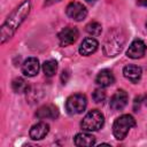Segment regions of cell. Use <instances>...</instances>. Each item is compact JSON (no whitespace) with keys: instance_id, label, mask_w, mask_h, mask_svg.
Segmentation results:
<instances>
[{"instance_id":"obj_1","label":"cell","mask_w":147,"mask_h":147,"mask_svg":"<svg viewBox=\"0 0 147 147\" xmlns=\"http://www.w3.org/2000/svg\"><path fill=\"white\" fill-rule=\"evenodd\" d=\"M31 10V1L24 0L22 1L6 18L0 30V42L5 44L8 41L21 26V24L25 21Z\"/></svg>"},{"instance_id":"obj_2","label":"cell","mask_w":147,"mask_h":147,"mask_svg":"<svg viewBox=\"0 0 147 147\" xmlns=\"http://www.w3.org/2000/svg\"><path fill=\"white\" fill-rule=\"evenodd\" d=\"M125 45V34L121 29L110 30L103 41L102 49L106 56L114 57L118 55Z\"/></svg>"},{"instance_id":"obj_3","label":"cell","mask_w":147,"mask_h":147,"mask_svg":"<svg viewBox=\"0 0 147 147\" xmlns=\"http://www.w3.org/2000/svg\"><path fill=\"white\" fill-rule=\"evenodd\" d=\"M134 125H136V119L131 115L129 114L122 115L117 117L113 124V134L117 140H123Z\"/></svg>"},{"instance_id":"obj_4","label":"cell","mask_w":147,"mask_h":147,"mask_svg":"<svg viewBox=\"0 0 147 147\" xmlns=\"http://www.w3.org/2000/svg\"><path fill=\"white\" fill-rule=\"evenodd\" d=\"M103 124L105 116L98 109L90 110L80 122V126L85 131H98L103 126Z\"/></svg>"},{"instance_id":"obj_5","label":"cell","mask_w":147,"mask_h":147,"mask_svg":"<svg viewBox=\"0 0 147 147\" xmlns=\"http://www.w3.org/2000/svg\"><path fill=\"white\" fill-rule=\"evenodd\" d=\"M87 106V99L82 93H76L70 95L65 101V109L67 113L70 115H78L82 114Z\"/></svg>"},{"instance_id":"obj_6","label":"cell","mask_w":147,"mask_h":147,"mask_svg":"<svg viewBox=\"0 0 147 147\" xmlns=\"http://www.w3.org/2000/svg\"><path fill=\"white\" fill-rule=\"evenodd\" d=\"M65 14L69 18L80 22L87 16V9L83 3L78 2V1H72L67 6Z\"/></svg>"},{"instance_id":"obj_7","label":"cell","mask_w":147,"mask_h":147,"mask_svg":"<svg viewBox=\"0 0 147 147\" xmlns=\"http://www.w3.org/2000/svg\"><path fill=\"white\" fill-rule=\"evenodd\" d=\"M79 37V32L78 30L74 26H67L64 29H62L59 34H57V38H59V44L61 47H65V46H69V45H72Z\"/></svg>"},{"instance_id":"obj_8","label":"cell","mask_w":147,"mask_h":147,"mask_svg":"<svg viewBox=\"0 0 147 147\" xmlns=\"http://www.w3.org/2000/svg\"><path fill=\"white\" fill-rule=\"evenodd\" d=\"M129 101V95L124 90H117L110 98L109 106L113 110H122Z\"/></svg>"},{"instance_id":"obj_9","label":"cell","mask_w":147,"mask_h":147,"mask_svg":"<svg viewBox=\"0 0 147 147\" xmlns=\"http://www.w3.org/2000/svg\"><path fill=\"white\" fill-rule=\"evenodd\" d=\"M146 53V45L141 39H134L127 51H126V56L130 59H140L145 55Z\"/></svg>"},{"instance_id":"obj_10","label":"cell","mask_w":147,"mask_h":147,"mask_svg":"<svg viewBox=\"0 0 147 147\" xmlns=\"http://www.w3.org/2000/svg\"><path fill=\"white\" fill-rule=\"evenodd\" d=\"M39 70L40 64L38 59L36 57H28L22 64V72L26 77H34L36 75H38Z\"/></svg>"},{"instance_id":"obj_11","label":"cell","mask_w":147,"mask_h":147,"mask_svg":"<svg viewBox=\"0 0 147 147\" xmlns=\"http://www.w3.org/2000/svg\"><path fill=\"white\" fill-rule=\"evenodd\" d=\"M39 119H55L59 117V109L54 105H44L36 111Z\"/></svg>"},{"instance_id":"obj_12","label":"cell","mask_w":147,"mask_h":147,"mask_svg":"<svg viewBox=\"0 0 147 147\" xmlns=\"http://www.w3.org/2000/svg\"><path fill=\"white\" fill-rule=\"evenodd\" d=\"M99 47V42L95 38H92V37H87L85 38L80 46H79V54L80 55H84V56H90L91 54L95 53L96 49Z\"/></svg>"},{"instance_id":"obj_13","label":"cell","mask_w":147,"mask_h":147,"mask_svg":"<svg viewBox=\"0 0 147 147\" xmlns=\"http://www.w3.org/2000/svg\"><path fill=\"white\" fill-rule=\"evenodd\" d=\"M48 132H49V125L46 122H39L30 129L29 134L32 140H41L48 134Z\"/></svg>"},{"instance_id":"obj_14","label":"cell","mask_w":147,"mask_h":147,"mask_svg":"<svg viewBox=\"0 0 147 147\" xmlns=\"http://www.w3.org/2000/svg\"><path fill=\"white\" fill-rule=\"evenodd\" d=\"M123 75L126 79H129L132 83H138L141 78L142 70L140 67L134 64H127L123 68Z\"/></svg>"},{"instance_id":"obj_15","label":"cell","mask_w":147,"mask_h":147,"mask_svg":"<svg viewBox=\"0 0 147 147\" xmlns=\"http://www.w3.org/2000/svg\"><path fill=\"white\" fill-rule=\"evenodd\" d=\"M95 83L100 87H107V86H110V85H113L115 83V77H114V75H113V72L110 70L103 69L96 75Z\"/></svg>"},{"instance_id":"obj_16","label":"cell","mask_w":147,"mask_h":147,"mask_svg":"<svg viewBox=\"0 0 147 147\" xmlns=\"http://www.w3.org/2000/svg\"><path fill=\"white\" fill-rule=\"evenodd\" d=\"M74 142L76 146H93L95 144V137L88 132H79L75 136Z\"/></svg>"},{"instance_id":"obj_17","label":"cell","mask_w":147,"mask_h":147,"mask_svg":"<svg viewBox=\"0 0 147 147\" xmlns=\"http://www.w3.org/2000/svg\"><path fill=\"white\" fill-rule=\"evenodd\" d=\"M11 88L15 93H18V94H22V93H29L30 91V86L28 84V82L24 79V78H15L11 83Z\"/></svg>"},{"instance_id":"obj_18","label":"cell","mask_w":147,"mask_h":147,"mask_svg":"<svg viewBox=\"0 0 147 147\" xmlns=\"http://www.w3.org/2000/svg\"><path fill=\"white\" fill-rule=\"evenodd\" d=\"M42 70H44V74L47 76V77H52L55 75L56 70H57V63L56 61L54 60H47L44 62L42 64Z\"/></svg>"},{"instance_id":"obj_19","label":"cell","mask_w":147,"mask_h":147,"mask_svg":"<svg viewBox=\"0 0 147 147\" xmlns=\"http://www.w3.org/2000/svg\"><path fill=\"white\" fill-rule=\"evenodd\" d=\"M85 30H86V32H87L88 34H91V36H99V34L101 33V31H102V26H101V24H100L99 22L92 21V22H90V23L85 26Z\"/></svg>"},{"instance_id":"obj_20","label":"cell","mask_w":147,"mask_h":147,"mask_svg":"<svg viewBox=\"0 0 147 147\" xmlns=\"http://www.w3.org/2000/svg\"><path fill=\"white\" fill-rule=\"evenodd\" d=\"M92 99L94 100V102L100 103L106 99V92L101 88H96L93 93H92Z\"/></svg>"},{"instance_id":"obj_21","label":"cell","mask_w":147,"mask_h":147,"mask_svg":"<svg viewBox=\"0 0 147 147\" xmlns=\"http://www.w3.org/2000/svg\"><path fill=\"white\" fill-rule=\"evenodd\" d=\"M68 77H69V71H67V70H63V71H62V75H61L62 84H65V83H67V80H68Z\"/></svg>"},{"instance_id":"obj_22","label":"cell","mask_w":147,"mask_h":147,"mask_svg":"<svg viewBox=\"0 0 147 147\" xmlns=\"http://www.w3.org/2000/svg\"><path fill=\"white\" fill-rule=\"evenodd\" d=\"M59 1H61V0H45V5L46 6H51V5H53L55 2H59Z\"/></svg>"},{"instance_id":"obj_23","label":"cell","mask_w":147,"mask_h":147,"mask_svg":"<svg viewBox=\"0 0 147 147\" xmlns=\"http://www.w3.org/2000/svg\"><path fill=\"white\" fill-rule=\"evenodd\" d=\"M86 1H88V2H93V1H95V0H86Z\"/></svg>"},{"instance_id":"obj_24","label":"cell","mask_w":147,"mask_h":147,"mask_svg":"<svg viewBox=\"0 0 147 147\" xmlns=\"http://www.w3.org/2000/svg\"><path fill=\"white\" fill-rule=\"evenodd\" d=\"M146 29H147V22H146Z\"/></svg>"}]
</instances>
